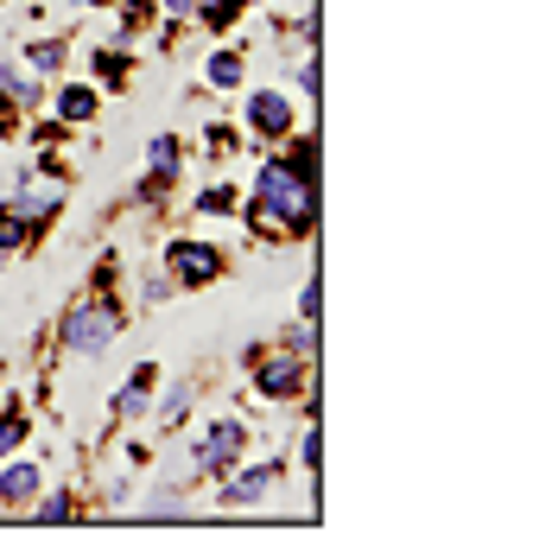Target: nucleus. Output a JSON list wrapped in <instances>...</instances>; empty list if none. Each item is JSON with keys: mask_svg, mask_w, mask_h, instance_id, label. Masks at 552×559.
Returning <instances> with one entry per match:
<instances>
[{"mask_svg": "<svg viewBox=\"0 0 552 559\" xmlns=\"http://www.w3.org/2000/svg\"><path fill=\"white\" fill-rule=\"evenodd\" d=\"M299 318H324V286H317V274H305V286H299Z\"/></svg>", "mask_w": 552, "mask_h": 559, "instance_id": "obj_28", "label": "nucleus"}, {"mask_svg": "<svg viewBox=\"0 0 552 559\" xmlns=\"http://www.w3.org/2000/svg\"><path fill=\"white\" fill-rule=\"evenodd\" d=\"M121 331H128V312H121V299L108 293V286H89V293H76L58 324H51V344L64 349V356H108V349L121 344Z\"/></svg>", "mask_w": 552, "mask_h": 559, "instance_id": "obj_2", "label": "nucleus"}, {"mask_svg": "<svg viewBox=\"0 0 552 559\" xmlns=\"http://www.w3.org/2000/svg\"><path fill=\"white\" fill-rule=\"evenodd\" d=\"M26 522H38V527H70V522H89L83 515V496L76 489H38L33 502H26Z\"/></svg>", "mask_w": 552, "mask_h": 559, "instance_id": "obj_13", "label": "nucleus"}, {"mask_svg": "<svg viewBox=\"0 0 552 559\" xmlns=\"http://www.w3.org/2000/svg\"><path fill=\"white\" fill-rule=\"evenodd\" d=\"M305 121V108L292 103L279 83H267V90H248V103H242V134L254 140V146H279V140L292 134Z\"/></svg>", "mask_w": 552, "mask_h": 559, "instance_id": "obj_6", "label": "nucleus"}, {"mask_svg": "<svg viewBox=\"0 0 552 559\" xmlns=\"http://www.w3.org/2000/svg\"><path fill=\"white\" fill-rule=\"evenodd\" d=\"M279 484H286V464H279V457H261V464L242 457L229 477H216V509H254V502H267Z\"/></svg>", "mask_w": 552, "mask_h": 559, "instance_id": "obj_7", "label": "nucleus"}, {"mask_svg": "<svg viewBox=\"0 0 552 559\" xmlns=\"http://www.w3.org/2000/svg\"><path fill=\"white\" fill-rule=\"evenodd\" d=\"M248 439H254V426H248L242 414H216L204 432H197V445H191V477H197V484L229 477L248 457Z\"/></svg>", "mask_w": 552, "mask_h": 559, "instance_id": "obj_5", "label": "nucleus"}, {"mask_svg": "<svg viewBox=\"0 0 552 559\" xmlns=\"http://www.w3.org/2000/svg\"><path fill=\"white\" fill-rule=\"evenodd\" d=\"M33 242H38V229L26 223V216H13V210H7V198H0V254L13 261V254H26Z\"/></svg>", "mask_w": 552, "mask_h": 559, "instance_id": "obj_21", "label": "nucleus"}, {"mask_svg": "<svg viewBox=\"0 0 552 559\" xmlns=\"http://www.w3.org/2000/svg\"><path fill=\"white\" fill-rule=\"evenodd\" d=\"M191 407H197V382H191V376H184V382H178L172 394H166V401H159V407H153V414H159V426H166V432H178V426H184V419H191Z\"/></svg>", "mask_w": 552, "mask_h": 559, "instance_id": "obj_22", "label": "nucleus"}, {"mask_svg": "<svg viewBox=\"0 0 552 559\" xmlns=\"http://www.w3.org/2000/svg\"><path fill=\"white\" fill-rule=\"evenodd\" d=\"M26 439H33V414H26V401H7V407H0V457L26 452Z\"/></svg>", "mask_w": 552, "mask_h": 559, "instance_id": "obj_19", "label": "nucleus"}, {"mask_svg": "<svg viewBox=\"0 0 552 559\" xmlns=\"http://www.w3.org/2000/svg\"><path fill=\"white\" fill-rule=\"evenodd\" d=\"M153 7H159L166 26H197V7H204V0H153Z\"/></svg>", "mask_w": 552, "mask_h": 559, "instance_id": "obj_27", "label": "nucleus"}, {"mask_svg": "<svg viewBox=\"0 0 552 559\" xmlns=\"http://www.w3.org/2000/svg\"><path fill=\"white\" fill-rule=\"evenodd\" d=\"M45 115L58 121V128H96V115H103V90L96 83H58L51 96H45Z\"/></svg>", "mask_w": 552, "mask_h": 559, "instance_id": "obj_9", "label": "nucleus"}, {"mask_svg": "<svg viewBox=\"0 0 552 559\" xmlns=\"http://www.w3.org/2000/svg\"><path fill=\"white\" fill-rule=\"evenodd\" d=\"M115 13H121V26H128V33L159 20V7H153V0H115Z\"/></svg>", "mask_w": 552, "mask_h": 559, "instance_id": "obj_26", "label": "nucleus"}, {"mask_svg": "<svg viewBox=\"0 0 552 559\" xmlns=\"http://www.w3.org/2000/svg\"><path fill=\"white\" fill-rule=\"evenodd\" d=\"M146 178L178 185V178H184V140H178V134H153V140H146Z\"/></svg>", "mask_w": 552, "mask_h": 559, "instance_id": "obj_15", "label": "nucleus"}, {"mask_svg": "<svg viewBox=\"0 0 552 559\" xmlns=\"http://www.w3.org/2000/svg\"><path fill=\"white\" fill-rule=\"evenodd\" d=\"M172 293H184V286L172 280V267H166V261H146V280H140V306H166Z\"/></svg>", "mask_w": 552, "mask_h": 559, "instance_id": "obj_24", "label": "nucleus"}, {"mask_svg": "<svg viewBox=\"0 0 552 559\" xmlns=\"http://www.w3.org/2000/svg\"><path fill=\"white\" fill-rule=\"evenodd\" d=\"M242 83H248V51L242 45H216L204 58V90L229 96V90H242Z\"/></svg>", "mask_w": 552, "mask_h": 559, "instance_id": "obj_14", "label": "nucleus"}, {"mask_svg": "<svg viewBox=\"0 0 552 559\" xmlns=\"http://www.w3.org/2000/svg\"><path fill=\"white\" fill-rule=\"evenodd\" d=\"M248 223V236L254 242H305L311 229H317V178L299 173V166H286V159H261L254 166V185H248V204L236 210Z\"/></svg>", "mask_w": 552, "mask_h": 559, "instance_id": "obj_1", "label": "nucleus"}, {"mask_svg": "<svg viewBox=\"0 0 552 559\" xmlns=\"http://www.w3.org/2000/svg\"><path fill=\"white\" fill-rule=\"evenodd\" d=\"M38 489H45V464L26 452H13V457H0V509L7 515H26V502H33Z\"/></svg>", "mask_w": 552, "mask_h": 559, "instance_id": "obj_11", "label": "nucleus"}, {"mask_svg": "<svg viewBox=\"0 0 552 559\" xmlns=\"http://www.w3.org/2000/svg\"><path fill=\"white\" fill-rule=\"evenodd\" d=\"M134 522H197V515H191V496H184L178 484H159L146 502H140Z\"/></svg>", "mask_w": 552, "mask_h": 559, "instance_id": "obj_17", "label": "nucleus"}, {"mask_svg": "<svg viewBox=\"0 0 552 559\" xmlns=\"http://www.w3.org/2000/svg\"><path fill=\"white\" fill-rule=\"evenodd\" d=\"M20 58H26V64H33L38 76H45V83H51V76H58V70L70 64V38H64V33L33 38V45H20Z\"/></svg>", "mask_w": 552, "mask_h": 559, "instance_id": "obj_18", "label": "nucleus"}, {"mask_svg": "<svg viewBox=\"0 0 552 559\" xmlns=\"http://www.w3.org/2000/svg\"><path fill=\"white\" fill-rule=\"evenodd\" d=\"M242 210V191L236 185H204L197 198H191V216H209V223H223V216H236Z\"/></svg>", "mask_w": 552, "mask_h": 559, "instance_id": "obj_20", "label": "nucleus"}, {"mask_svg": "<svg viewBox=\"0 0 552 559\" xmlns=\"http://www.w3.org/2000/svg\"><path fill=\"white\" fill-rule=\"evenodd\" d=\"M0 382H7V356H0Z\"/></svg>", "mask_w": 552, "mask_h": 559, "instance_id": "obj_30", "label": "nucleus"}, {"mask_svg": "<svg viewBox=\"0 0 552 559\" xmlns=\"http://www.w3.org/2000/svg\"><path fill=\"white\" fill-rule=\"evenodd\" d=\"M292 457H299V477H305V484L324 471V432H317L311 419H305V432H299V452H292Z\"/></svg>", "mask_w": 552, "mask_h": 559, "instance_id": "obj_25", "label": "nucleus"}, {"mask_svg": "<svg viewBox=\"0 0 552 559\" xmlns=\"http://www.w3.org/2000/svg\"><path fill=\"white\" fill-rule=\"evenodd\" d=\"M153 388H159V362H134V376L108 394V419H115V426L146 419V414H153Z\"/></svg>", "mask_w": 552, "mask_h": 559, "instance_id": "obj_10", "label": "nucleus"}, {"mask_svg": "<svg viewBox=\"0 0 552 559\" xmlns=\"http://www.w3.org/2000/svg\"><path fill=\"white\" fill-rule=\"evenodd\" d=\"M96 7H115V0H70V13H96Z\"/></svg>", "mask_w": 552, "mask_h": 559, "instance_id": "obj_29", "label": "nucleus"}, {"mask_svg": "<svg viewBox=\"0 0 552 559\" xmlns=\"http://www.w3.org/2000/svg\"><path fill=\"white\" fill-rule=\"evenodd\" d=\"M311 376H317V356H305V349L292 344H254L248 349V382H254V394L261 401H299L311 414Z\"/></svg>", "mask_w": 552, "mask_h": 559, "instance_id": "obj_3", "label": "nucleus"}, {"mask_svg": "<svg viewBox=\"0 0 552 559\" xmlns=\"http://www.w3.org/2000/svg\"><path fill=\"white\" fill-rule=\"evenodd\" d=\"M242 7H261V0H242Z\"/></svg>", "mask_w": 552, "mask_h": 559, "instance_id": "obj_31", "label": "nucleus"}, {"mask_svg": "<svg viewBox=\"0 0 552 559\" xmlns=\"http://www.w3.org/2000/svg\"><path fill=\"white\" fill-rule=\"evenodd\" d=\"M159 261L172 267L178 286H216V280L229 274V254H223L216 242H197V236H172Z\"/></svg>", "mask_w": 552, "mask_h": 559, "instance_id": "obj_8", "label": "nucleus"}, {"mask_svg": "<svg viewBox=\"0 0 552 559\" xmlns=\"http://www.w3.org/2000/svg\"><path fill=\"white\" fill-rule=\"evenodd\" d=\"M242 13H248L242 0H204V7H197V26L223 38V33H236V26H242Z\"/></svg>", "mask_w": 552, "mask_h": 559, "instance_id": "obj_23", "label": "nucleus"}, {"mask_svg": "<svg viewBox=\"0 0 552 559\" xmlns=\"http://www.w3.org/2000/svg\"><path fill=\"white\" fill-rule=\"evenodd\" d=\"M0 96L20 108V115H38V108H45V96H51V83H45L26 58H0Z\"/></svg>", "mask_w": 552, "mask_h": 559, "instance_id": "obj_12", "label": "nucleus"}, {"mask_svg": "<svg viewBox=\"0 0 552 559\" xmlns=\"http://www.w3.org/2000/svg\"><path fill=\"white\" fill-rule=\"evenodd\" d=\"M7 210L13 216H26L33 229H51L58 223V210L70 204V173L64 166H51V159H26V166H13L7 173Z\"/></svg>", "mask_w": 552, "mask_h": 559, "instance_id": "obj_4", "label": "nucleus"}, {"mask_svg": "<svg viewBox=\"0 0 552 559\" xmlns=\"http://www.w3.org/2000/svg\"><path fill=\"white\" fill-rule=\"evenodd\" d=\"M89 76H96V90H128V76H134V64H128V45H96L89 51Z\"/></svg>", "mask_w": 552, "mask_h": 559, "instance_id": "obj_16", "label": "nucleus"}]
</instances>
